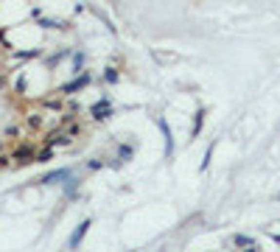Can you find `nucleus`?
<instances>
[{"label": "nucleus", "mask_w": 280, "mask_h": 252, "mask_svg": "<svg viewBox=\"0 0 280 252\" xmlns=\"http://www.w3.org/2000/svg\"><path fill=\"white\" fill-rule=\"evenodd\" d=\"M87 227H90V221H81V224L73 230V235H70V241H67V247H70V250H76L78 244H81V238L87 235Z\"/></svg>", "instance_id": "obj_1"}, {"label": "nucleus", "mask_w": 280, "mask_h": 252, "mask_svg": "<svg viewBox=\"0 0 280 252\" xmlns=\"http://www.w3.org/2000/svg\"><path fill=\"white\" fill-rule=\"evenodd\" d=\"M202 124H205V112L199 109V112H196V126H193V138H196V135L202 132Z\"/></svg>", "instance_id": "obj_8"}, {"label": "nucleus", "mask_w": 280, "mask_h": 252, "mask_svg": "<svg viewBox=\"0 0 280 252\" xmlns=\"http://www.w3.org/2000/svg\"><path fill=\"white\" fill-rule=\"evenodd\" d=\"M157 126H160V132L166 135V154L171 157V154H174V138H171V129H168L166 121H157Z\"/></svg>", "instance_id": "obj_2"}, {"label": "nucleus", "mask_w": 280, "mask_h": 252, "mask_svg": "<svg viewBox=\"0 0 280 252\" xmlns=\"http://www.w3.org/2000/svg\"><path fill=\"white\" fill-rule=\"evenodd\" d=\"M87 76H81V79H76V81H70V84H65V87H62V92H67V95H70V92H76V90H81V87H84V84H87Z\"/></svg>", "instance_id": "obj_6"}, {"label": "nucleus", "mask_w": 280, "mask_h": 252, "mask_svg": "<svg viewBox=\"0 0 280 252\" xmlns=\"http://www.w3.org/2000/svg\"><path fill=\"white\" fill-rule=\"evenodd\" d=\"M11 160H17V162H31V160H34V151L28 149V146H22V149H17L14 154H11Z\"/></svg>", "instance_id": "obj_3"}, {"label": "nucleus", "mask_w": 280, "mask_h": 252, "mask_svg": "<svg viewBox=\"0 0 280 252\" xmlns=\"http://www.w3.org/2000/svg\"><path fill=\"white\" fill-rule=\"evenodd\" d=\"M93 118H98V121H104V118H110V101H101L93 107Z\"/></svg>", "instance_id": "obj_4"}, {"label": "nucleus", "mask_w": 280, "mask_h": 252, "mask_svg": "<svg viewBox=\"0 0 280 252\" xmlns=\"http://www.w3.org/2000/svg\"><path fill=\"white\" fill-rule=\"evenodd\" d=\"M45 160H51V146H48L45 151H39V162H45Z\"/></svg>", "instance_id": "obj_9"}, {"label": "nucleus", "mask_w": 280, "mask_h": 252, "mask_svg": "<svg viewBox=\"0 0 280 252\" xmlns=\"http://www.w3.org/2000/svg\"><path fill=\"white\" fill-rule=\"evenodd\" d=\"M233 244H235V247H244V250H252V247H255V241L246 238V235H235Z\"/></svg>", "instance_id": "obj_7"}, {"label": "nucleus", "mask_w": 280, "mask_h": 252, "mask_svg": "<svg viewBox=\"0 0 280 252\" xmlns=\"http://www.w3.org/2000/svg\"><path fill=\"white\" fill-rule=\"evenodd\" d=\"M62 180H70V171L67 168H62V171H54V174H48V177H42V182H62Z\"/></svg>", "instance_id": "obj_5"}, {"label": "nucleus", "mask_w": 280, "mask_h": 252, "mask_svg": "<svg viewBox=\"0 0 280 252\" xmlns=\"http://www.w3.org/2000/svg\"><path fill=\"white\" fill-rule=\"evenodd\" d=\"M107 81H118V73H115V70H107Z\"/></svg>", "instance_id": "obj_10"}]
</instances>
